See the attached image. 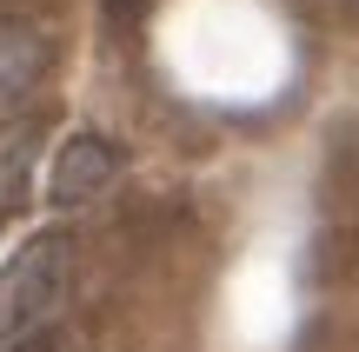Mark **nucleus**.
<instances>
[{"label":"nucleus","mask_w":359,"mask_h":352,"mask_svg":"<svg viewBox=\"0 0 359 352\" xmlns=\"http://www.w3.org/2000/svg\"><path fill=\"white\" fill-rule=\"evenodd\" d=\"M67 279H74V246L67 233H40L0 266V352L34 346L40 332L60 319Z\"/></svg>","instance_id":"obj_1"},{"label":"nucleus","mask_w":359,"mask_h":352,"mask_svg":"<svg viewBox=\"0 0 359 352\" xmlns=\"http://www.w3.org/2000/svg\"><path fill=\"white\" fill-rule=\"evenodd\" d=\"M40 120H7L0 127V213H13L34 186V160H40Z\"/></svg>","instance_id":"obj_4"},{"label":"nucleus","mask_w":359,"mask_h":352,"mask_svg":"<svg viewBox=\"0 0 359 352\" xmlns=\"http://www.w3.org/2000/svg\"><path fill=\"white\" fill-rule=\"evenodd\" d=\"M47 73V34L20 20H0V106H20Z\"/></svg>","instance_id":"obj_3"},{"label":"nucleus","mask_w":359,"mask_h":352,"mask_svg":"<svg viewBox=\"0 0 359 352\" xmlns=\"http://www.w3.org/2000/svg\"><path fill=\"white\" fill-rule=\"evenodd\" d=\"M114 173H120V153H114V146H107L100 133H74V140L60 146V160H53L47 193H53V206H80V199H93Z\"/></svg>","instance_id":"obj_2"},{"label":"nucleus","mask_w":359,"mask_h":352,"mask_svg":"<svg viewBox=\"0 0 359 352\" xmlns=\"http://www.w3.org/2000/svg\"><path fill=\"white\" fill-rule=\"evenodd\" d=\"M20 352H53V346H47V339H34V346H20Z\"/></svg>","instance_id":"obj_6"},{"label":"nucleus","mask_w":359,"mask_h":352,"mask_svg":"<svg viewBox=\"0 0 359 352\" xmlns=\"http://www.w3.org/2000/svg\"><path fill=\"white\" fill-rule=\"evenodd\" d=\"M100 7L114 13V20H140V13H147V0H100Z\"/></svg>","instance_id":"obj_5"}]
</instances>
